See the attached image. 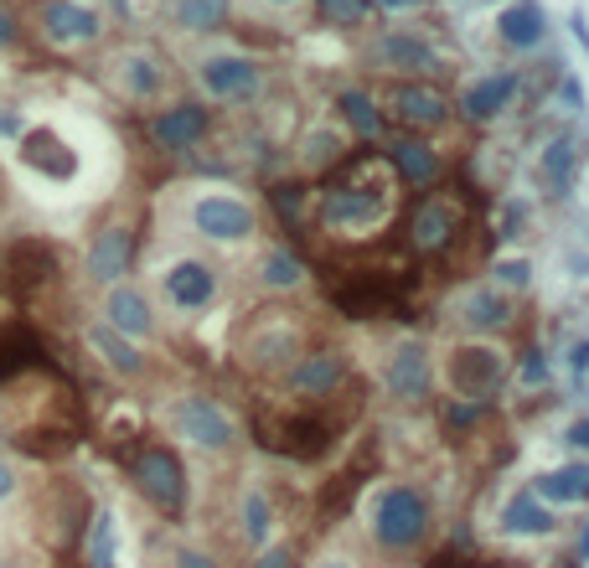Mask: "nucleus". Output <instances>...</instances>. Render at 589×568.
Returning a JSON list of instances; mask_svg holds the SVG:
<instances>
[{"label":"nucleus","instance_id":"obj_16","mask_svg":"<svg viewBox=\"0 0 589 568\" xmlns=\"http://www.w3.org/2000/svg\"><path fill=\"white\" fill-rule=\"evenodd\" d=\"M103 326L109 331H119L124 341H145V336H155V310L151 301H145V290H135V284H109V295H103Z\"/></svg>","mask_w":589,"mask_h":568},{"label":"nucleus","instance_id":"obj_9","mask_svg":"<svg viewBox=\"0 0 589 568\" xmlns=\"http://www.w3.org/2000/svg\"><path fill=\"white\" fill-rule=\"evenodd\" d=\"M383 383L393 398H404V403L429 398V387H435V357H429V347L424 341H399L383 362Z\"/></svg>","mask_w":589,"mask_h":568},{"label":"nucleus","instance_id":"obj_43","mask_svg":"<svg viewBox=\"0 0 589 568\" xmlns=\"http://www.w3.org/2000/svg\"><path fill=\"white\" fill-rule=\"evenodd\" d=\"M21 134V114L17 109H0V140H17Z\"/></svg>","mask_w":589,"mask_h":568},{"label":"nucleus","instance_id":"obj_25","mask_svg":"<svg viewBox=\"0 0 589 568\" xmlns=\"http://www.w3.org/2000/svg\"><path fill=\"white\" fill-rule=\"evenodd\" d=\"M502 533L506 537H554L558 512L554 506H543L533 491H527V496H512V502L502 506Z\"/></svg>","mask_w":589,"mask_h":568},{"label":"nucleus","instance_id":"obj_12","mask_svg":"<svg viewBox=\"0 0 589 568\" xmlns=\"http://www.w3.org/2000/svg\"><path fill=\"white\" fill-rule=\"evenodd\" d=\"M368 63L383 67V73H414V78H424L429 67H439V52H435V42L419 32H383L372 42Z\"/></svg>","mask_w":589,"mask_h":568},{"label":"nucleus","instance_id":"obj_50","mask_svg":"<svg viewBox=\"0 0 589 568\" xmlns=\"http://www.w3.org/2000/svg\"><path fill=\"white\" fill-rule=\"evenodd\" d=\"M264 6H295V0H264Z\"/></svg>","mask_w":589,"mask_h":568},{"label":"nucleus","instance_id":"obj_23","mask_svg":"<svg viewBox=\"0 0 589 568\" xmlns=\"http://www.w3.org/2000/svg\"><path fill=\"white\" fill-rule=\"evenodd\" d=\"M512 320V295H502L497 284H476L460 295V326L466 331H502Z\"/></svg>","mask_w":589,"mask_h":568},{"label":"nucleus","instance_id":"obj_49","mask_svg":"<svg viewBox=\"0 0 589 568\" xmlns=\"http://www.w3.org/2000/svg\"><path fill=\"white\" fill-rule=\"evenodd\" d=\"M579 558H589V527H585V537H579Z\"/></svg>","mask_w":589,"mask_h":568},{"label":"nucleus","instance_id":"obj_7","mask_svg":"<svg viewBox=\"0 0 589 568\" xmlns=\"http://www.w3.org/2000/svg\"><path fill=\"white\" fill-rule=\"evenodd\" d=\"M207 134H212V109H207V103H197V99H176V103H166V109L151 119V140L166 155L197 151Z\"/></svg>","mask_w":589,"mask_h":568},{"label":"nucleus","instance_id":"obj_45","mask_svg":"<svg viewBox=\"0 0 589 568\" xmlns=\"http://www.w3.org/2000/svg\"><path fill=\"white\" fill-rule=\"evenodd\" d=\"M11 496H17V470L0 460V502H11Z\"/></svg>","mask_w":589,"mask_h":568},{"label":"nucleus","instance_id":"obj_6","mask_svg":"<svg viewBox=\"0 0 589 568\" xmlns=\"http://www.w3.org/2000/svg\"><path fill=\"white\" fill-rule=\"evenodd\" d=\"M383 114L404 119L408 130H439V124L450 119V99H445V88L429 84V78H399V84L388 88Z\"/></svg>","mask_w":589,"mask_h":568},{"label":"nucleus","instance_id":"obj_27","mask_svg":"<svg viewBox=\"0 0 589 568\" xmlns=\"http://www.w3.org/2000/svg\"><path fill=\"white\" fill-rule=\"evenodd\" d=\"M574 176H579V145L569 134H554L543 145V161H538V182L554 192V197H569L574 192Z\"/></svg>","mask_w":589,"mask_h":568},{"label":"nucleus","instance_id":"obj_42","mask_svg":"<svg viewBox=\"0 0 589 568\" xmlns=\"http://www.w3.org/2000/svg\"><path fill=\"white\" fill-rule=\"evenodd\" d=\"M569 32H574V42L585 47V57H589V21H585V11H574L569 17Z\"/></svg>","mask_w":589,"mask_h":568},{"label":"nucleus","instance_id":"obj_47","mask_svg":"<svg viewBox=\"0 0 589 568\" xmlns=\"http://www.w3.org/2000/svg\"><path fill=\"white\" fill-rule=\"evenodd\" d=\"M372 6H383V11H419L424 0H372Z\"/></svg>","mask_w":589,"mask_h":568},{"label":"nucleus","instance_id":"obj_28","mask_svg":"<svg viewBox=\"0 0 589 568\" xmlns=\"http://www.w3.org/2000/svg\"><path fill=\"white\" fill-rule=\"evenodd\" d=\"M337 114H341V124H347L357 140H378V134H383V124H388V114L378 109V99H372V94H362V88H341V94H337Z\"/></svg>","mask_w":589,"mask_h":568},{"label":"nucleus","instance_id":"obj_4","mask_svg":"<svg viewBox=\"0 0 589 568\" xmlns=\"http://www.w3.org/2000/svg\"><path fill=\"white\" fill-rule=\"evenodd\" d=\"M192 228L207 243H249L259 233V212L238 192H203V197L192 201Z\"/></svg>","mask_w":589,"mask_h":568},{"label":"nucleus","instance_id":"obj_51","mask_svg":"<svg viewBox=\"0 0 589 568\" xmlns=\"http://www.w3.org/2000/svg\"><path fill=\"white\" fill-rule=\"evenodd\" d=\"M471 568H476V564H471ZM481 568H487V564H481Z\"/></svg>","mask_w":589,"mask_h":568},{"label":"nucleus","instance_id":"obj_3","mask_svg":"<svg viewBox=\"0 0 589 568\" xmlns=\"http://www.w3.org/2000/svg\"><path fill=\"white\" fill-rule=\"evenodd\" d=\"M383 218H388V182L352 176V182H337L320 192V222L326 228H372Z\"/></svg>","mask_w":589,"mask_h":568},{"label":"nucleus","instance_id":"obj_33","mask_svg":"<svg viewBox=\"0 0 589 568\" xmlns=\"http://www.w3.org/2000/svg\"><path fill=\"white\" fill-rule=\"evenodd\" d=\"M270 527H274V506L264 491H249L243 496V537H249L253 548H264L270 543Z\"/></svg>","mask_w":589,"mask_h":568},{"label":"nucleus","instance_id":"obj_14","mask_svg":"<svg viewBox=\"0 0 589 568\" xmlns=\"http://www.w3.org/2000/svg\"><path fill=\"white\" fill-rule=\"evenodd\" d=\"M42 36L57 47H84V42L103 36V17L94 6H78V0H47L42 6Z\"/></svg>","mask_w":589,"mask_h":568},{"label":"nucleus","instance_id":"obj_35","mask_svg":"<svg viewBox=\"0 0 589 568\" xmlns=\"http://www.w3.org/2000/svg\"><path fill=\"white\" fill-rule=\"evenodd\" d=\"M316 11L331 26H362L372 17V0H316Z\"/></svg>","mask_w":589,"mask_h":568},{"label":"nucleus","instance_id":"obj_30","mask_svg":"<svg viewBox=\"0 0 589 568\" xmlns=\"http://www.w3.org/2000/svg\"><path fill=\"white\" fill-rule=\"evenodd\" d=\"M176 21H182L186 32H228L233 0H182V6H176Z\"/></svg>","mask_w":589,"mask_h":568},{"label":"nucleus","instance_id":"obj_20","mask_svg":"<svg viewBox=\"0 0 589 568\" xmlns=\"http://www.w3.org/2000/svg\"><path fill=\"white\" fill-rule=\"evenodd\" d=\"M21 161H26L32 171H42L47 182H68L73 171H78V155H73L52 130H26L21 134Z\"/></svg>","mask_w":589,"mask_h":568},{"label":"nucleus","instance_id":"obj_10","mask_svg":"<svg viewBox=\"0 0 589 568\" xmlns=\"http://www.w3.org/2000/svg\"><path fill=\"white\" fill-rule=\"evenodd\" d=\"M176 429H182L186 445H197V450H207V455L228 450L238 439V424L228 418V408H218L212 398H186L182 408H176Z\"/></svg>","mask_w":589,"mask_h":568},{"label":"nucleus","instance_id":"obj_39","mask_svg":"<svg viewBox=\"0 0 589 568\" xmlns=\"http://www.w3.org/2000/svg\"><path fill=\"white\" fill-rule=\"evenodd\" d=\"M564 445H569L574 455H589V414H585V418H574L569 429H564Z\"/></svg>","mask_w":589,"mask_h":568},{"label":"nucleus","instance_id":"obj_31","mask_svg":"<svg viewBox=\"0 0 589 568\" xmlns=\"http://www.w3.org/2000/svg\"><path fill=\"white\" fill-rule=\"evenodd\" d=\"M305 274H310V269H305L290 249H270L259 259V284H264V290H295Z\"/></svg>","mask_w":589,"mask_h":568},{"label":"nucleus","instance_id":"obj_8","mask_svg":"<svg viewBox=\"0 0 589 568\" xmlns=\"http://www.w3.org/2000/svg\"><path fill=\"white\" fill-rule=\"evenodd\" d=\"M197 73H203V88L218 103H249L259 94V84H264V67L253 63V57H243V52H218Z\"/></svg>","mask_w":589,"mask_h":568},{"label":"nucleus","instance_id":"obj_41","mask_svg":"<svg viewBox=\"0 0 589 568\" xmlns=\"http://www.w3.org/2000/svg\"><path fill=\"white\" fill-rule=\"evenodd\" d=\"M249 568H290V548H264Z\"/></svg>","mask_w":589,"mask_h":568},{"label":"nucleus","instance_id":"obj_29","mask_svg":"<svg viewBox=\"0 0 589 568\" xmlns=\"http://www.w3.org/2000/svg\"><path fill=\"white\" fill-rule=\"evenodd\" d=\"M84 558H88V568H119V522H114V512H94V517H88Z\"/></svg>","mask_w":589,"mask_h":568},{"label":"nucleus","instance_id":"obj_2","mask_svg":"<svg viewBox=\"0 0 589 568\" xmlns=\"http://www.w3.org/2000/svg\"><path fill=\"white\" fill-rule=\"evenodd\" d=\"M424 533H429V496L419 485H388L372 506V537L388 553H408L424 543Z\"/></svg>","mask_w":589,"mask_h":568},{"label":"nucleus","instance_id":"obj_37","mask_svg":"<svg viewBox=\"0 0 589 568\" xmlns=\"http://www.w3.org/2000/svg\"><path fill=\"white\" fill-rule=\"evenodd\" d=\"M564 368H569V378H574L579 387H589V336L569 347V362H564Z\"/></svg>","mask_w":589,"mask_h":568},{"label":"nucleus","instance_id":"obj_5","mask_svg":"<svg viewBox=\"0 0 589 568\" xmlns=\"http://www.w3.org/2000/svg\"><path fill=\"white\" fill-rule=\"evenodd\" d=\"M445 378H450L455 398H491L497 387L506 383V351L487 347V341H460V347L445 357Z\"/></svg>","mask_w":589,"mask_h":568},{"label":"nucleus","instance_id":"obj_17","mask_svg":"<svg viewBox=\"0 0 589 568\" xmlns=\"http://www.w3.org/2000/svg\"><path fill=\"white\" fill-rule=\"evenodd\" d=\"M517 94H522L517 73H487V78L466 84V94H460V114L471 119V124H491V119H502L506 109H512Z\"/></svg>","mask_w":589,"mask_h":568},{"label":"nucleus","instance_id":"obj_1","mask_svg":"<svg viewBox=\"0 0 589 568\" xmlns=\"http://www.w3.org/2000/svg\"><path fill=\"white\" fill-rule=\"evenodd\" d=\"M130 481H135V491L155 512H166V517H182L186 512L192 485H186L182 455L171 450V445H140L135 460H130Z\"/></svg>","mask_w":589,"mask_h":568},{"label":"nucleus","instance_id":"obj_13","mask_svg":"<svg viewBox=\"0 0 589 568\" xmlns=\"http://www.w3.org/2000/svg\"><path fill=\"white\" fill-rule=\"evenodd\" d=\"M130 264H135V233L124 228V222H109V228H99L94 233V243H88V280L94 284H119L124 274H130Z\"/></svg>","mask_w":589,"mask_h":568},{"label":"nucleus","instance_id":"obj_36","mask_svg":"<svg viewBox=\"0 0 589 568\" xmlns=\"http://www.w3.org/2000/svg\"><path fill=\"white\" fill-rule=\"evenodd\" d=\"M337 155H341V140H337V134H310V140H305V166H310V171L331 166Z\"/></svg>","mask_w":589,"mask_h":568},{"label":"nucleus","instance_id":"obj_18","mask_svg":"<svg viewBox=\"0 0 589 568\" xmlns=\"http://www.w3.org/2000/svg\"><path fill=\"white\" fill-rule=\"evenodd\" d=\"M383 161L399 171V182L404 186H435L439 171H445L439 151L435 145H424L419 134H393V140L383 145Z\"/></svg>","mask_w":589,"mask_h":568},{"label":"nucleus","instance_id":"obj_21","mask_svg":"<svg viewBox=\"0 0 589 568\" xmlns=\"http://www.w3.org/2000/svg\"><path fill=\"white\" fill-rule=\"evenodd\" d=\"M497 32H502V42L512 52H538L548 42V17H543L538 0H512L502 21H497Z\"/></svg>","mask_w":589,"mask_h":568},{"label":"nucleus","instance_id":"obj_22","mask_svg":"<svg viewBox=\"0 0 589 568\" xmlns=\"http://www.w3.org/2000/svg\"><path fill=\"white\" fill-rule=\"evenodd\" d=\"M533 496L543 506H589V460H569L558 470H543Z\"/></svg>","mask_w":589,"mask_h":568},{"label":"nucleus","instance_id":"obj_34","mask_svg":"<svg viewBox=\"0 0 589 568\" xmlns=\"http://www.w3.org/2000/svg\"><path fill=\"white\" fill-rule=\"evenodd\" d=\"M491 274H497V290H502V295H512V290H527V284H533V259H522V253H506V259H497V264H491Z\"/></svg>","mask_w":589,"mask_h":568},{"label":"nucleus","instance_id":"obj_19","mask_svg":"<svg viewBox=\"0 0 589 568\" xmlns=\"http://www.w3.org/2000/svg\"><path fill=\"white\" fill-rule=\"evenodd\" d=\"M259 445L264 450H280V455H295V460H316L326 450V429L310 424V418H270L259 424Z\"/></svg>","mask_w":589,"mask_h":568},{"label":"nucleus","instance_id":"obj_32","mask_svg":"<svg viewBox=\"0 0 589 568\" xmlns=\"http://www.w3.org/2000/svg\"><path fill=\"white\" fill-rule=\"evenodd\" d=\"M119 78H124L130 99H151L155 88H161V63L145 57V52H130V57H119Z\"/></svg>","mask_w":589,"mask_h":568},{"label":"nucleus","instance_id":"obj_38","mask_svg":"<svg viewBox=\"0 0 589 568\" xmlns=\"http://www.w3.org/2000/svg\"><path fill=\"white\" fill-rule=\"evenodd\" d=\"M171 568H218V558H212L207 548H186L182 543V548L171 553Z\"/></svg>","mask_w":589,"mask_h":568},{"label":"nucleus","instance_id":"obj_52","mask_svg":"<svg viewBox=\"0 0 589 568\" xmlns=\"http://www.w3.org/2000/svg\"><path fill=\"white\" fill-rule=\"evenodd\" d=\"M476 6H481V0H476Z\"/></svg>","mask_w":589,"mask_h":568},{"label":"nucleus","instance_id":"obj_11","mask_svg":"<svg viewBox=\"0 0 589 568\" xmlns=\"http://www.w3.org/2000/svg\"><path fill=\"white\" fill-rule=\"evenodd\" d=\"M161 290H166V301L176 310H207V305L218 301V269L207 264V259H176L161 274Z\"/></svg>","mask_w":589,"mask_h":568},{"label":"nucleus","instance_id":"obj_26","mask_svg":"<svg viewBox=\"0 0 589 568\" xmlns=\"http://www.w3.org/2000/svg\"><path fill=\"white\" fill-rule=\"evenodd\" d=\"M88 347L99 351V362L109 372H119V378H140V372H145V351H140L135 341H124L119 331H109L103 320L88 326Z\"/></svg>","mask_w":589,"mask_h":568},{"label":"nucleus","instance_id":"obj_44","mask_svg":"<svg viewBox=\"0 0 589 568\" xmlns=\"http://www.w3.org/2000/svg\"><path fill=\"white\" fill-rule=\"evenodd\" d=\"M543 372H548V368H543V357H538V351H527V362H522V378H527V383H543Z\"/></svg>","mask_w":589,"mask_h":568},{"label":"nucleus","instance_id":"obj_48","mask_svg":"<svg viewBox=\"0 0 589 568\" xmlns=\"http://www.w3.org/2000/svg\"><path fill=\"white\" fill-rule=\"evenodd\" d=\"M310 568H352V558H341V553H326V558H316Z\"/></svg>","mask_w":589,"mask_h":568},{"label":"nucleus","instance_id":"obj_40","mask_svg":"<svg viewBox=\"0 0 589 568\" xmlns=\"http://www.w3.org/2000/svg\"><path fill=\"white\" fill-rule=\"evenodd\" d=\"M17 36H21V21L0 6V47H17Z\"/></svg>","mask_w":589,"mask_h":568},{"label":"nucleus","instance_id":"obj_24","mask_svg":"<svg viewBox=\"0 0 589 568\" xmlns=\"http://www.w3.org/2000/svg\"><path fill=\"white\" fill-rule=\"evenodd\" d=\"M460 233V218H455L450 201H424L414 222H408V238H414V249L419 253H445Z\"/></svg>","mask_w":589,"mask_h":568},{"label":"nucleus","instance_id":"obj_46","mask_svg":"<svg viewBox=\"0 0 589 568\" xmlns=\"http://www.w3.org/2000/svg\"><path fill=\"white\" fill-rule=\"evenodd\" d=\"M558 94H564V103H569V109H585V94H579V84H574V78H564V84H558Z\"/></svg>","mask_w":589,"mask_h":568},{"label":"nucleus","instance_id":"obj_15","mask_svg":"<svg viewBox=\"0 0 589 568\" xmlns=\"http://www.w3.org/2000/svg\"><path fill=\"white\" fill-rule=\"evenodd\" d=\"M341 383H347L341 351H301L295 368L285 372V387L295 393V398H331Z\"/></svg>","mask_w":589,"mask_h":568}]
</instances>
